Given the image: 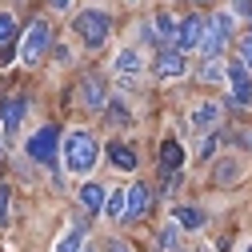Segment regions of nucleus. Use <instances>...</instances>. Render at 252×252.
<instances>
[{
  "label": "nucleus",
  "mask_w": 252,
  "mask_h": 252,
  "mask_svg": "<svg viewBox=\"0 0 252 252\" xmlns=\"http://www.w3.org/2000/svg\"><path fill=\"white\" fill-rule=\"evenodd\" d=\"M64 156H68L72 172H88L92 164H96V156H100V144H96V136H88V132H68Z\"/></svg>",
  "instance_id": "nucleus-1"
},
{
  "label": "nucleus",
  "mask_w": 252,
  "mask_h": 252,
  "mask_svg": "<svg viewBox=\"0 0 252 252\" xmlns=\"http://www.w3.org/2000/svg\"><path fill=\"white\" fill-rule=\"evenodd\" d=\"M48 40H52L48 20H32L28 32H24V40H20V60H24V64H36V60L44 56V48H48Z\"/></svg>",
  "instance_id": "nucleus-2"
},
{
  "label": "nucleus",
  "mask_w": 252,
  "mask_h": 252,
  "mask_svg": "<svg viewBox=\"0 0 252 252\" xmlns=\"http://www.w3.org/2000/svg\"><path fill=\"white\" fill-rule=\"evenodd\" d=\"M108 28H112V20H108L104 12H80V16H76V32H80L84 44H92V48H100V44L108 40Z\"/></svg>",
  "instance_id": "nucleus-3"
},
{
  "label": "nucleus",
  "mask_w": 252,
  "mask_h": 252,
  "mask_svg": "<svg viewBox=\"0 0 252 252\" xmlns=\"http://www.w3.org/2000/svg\"><path fill=\"white\" fill-rule=\"evenodd\" d=\"M56 144H60V128H56V124H48V128H40L36 136H28V160L48 164L52 156H56Z\"/></svg>",
  "instance_id": "nucleus-4"
},
{
  "label": "nucleus",
  "mask_w": 252,
  "mask_h": 252,
  "mask_svg": "<svg viewBox=\"0 0 252 252\" xmlns=\"http://www.w3.org/2000/svg\"><path fill=\"white\" fill-rule=\"evenodd\" d=\"M204 28H208V32H204L200 48H204V56H216L220 48L228 44V36H232V16H212Z\"/></svg>",
  "instance_id": "nucleus-5"
},
{
  "label": "nucleus",
  "mask_w": 252,
  "mask_h": 252,
  "mask_svg": "<svg viewBox=\"0 0 252 252\" xmlns=\"http://www.w3.org/2000/svg\"><path fill=\"white\" fill-rule=\"evenodd\" d=\"M228 84H232V104H248L252 100V80H248V64L244 60H236V64L224 68Z\"/></svg>",
  "instance_id": "nucleus-6"
},
{
  "label": "nucleus",
  "mask_w": 252,
  "mask_h": 252,
  "mask_svg": "<svg viewBox=\"0 0 252 252\" xmlns=\"http://www.w3.org/2000/svg\"><path fill=\"white\" fill-rule=\"evenodd\" d=\"M200 40H204V20H200V16H184V20L176 24V48H180V52L200 48Z\"/></svg>",
  "instance_id": "nucleus-7"
},
{
  "label": "nucleus",
  "mask_w": 252,
  "mask_h": 252,
  "mask_svg": "<svg viewBox=\"0 0 252 252\" xmlns=\"http://www.w3.org/2000/svg\"><path fill=\"white\" fill-rule=\"evenodd\" d=\"M24 108H28V96H24V92H8V96H4V104H0V120H4V128H8V132L20 128Z\"/></svg>",
  "instance_id": "nucleus-8"
},
{
  "label": "nucleus",
  "mask_w": 252,
  "mask_h": 252,
  "mask_svg": "<svg viewBox=\"0 0 252 252\" xmlns=\"http://www.w3.org/2000/svg\"><path fill=\"white\" fill-rule=\"evenodd\" d=\"M108 164H112V168H120V172H132V168H136V152H132L128 144L112 140V144H108Z\"/></svg>",
  "instance_id": "nucleus-9"
},
{
  "label": "nucleus",
  "mask_w": 252,
  "mask_h": 252,
  "mask_svg": "<svg viewBox=\"0 0 252 252\" xmlns=\"http://www.w3.org/2000/svg\"><path fill=\"white\" fill-rule=\"evenodd\" d=\"M80 100L88 104V108H104L108 100H104V84L96 80V76H84L80 80Z\"/></svg>",
  "instance_id": "nucleus-10"
},
{
  "label": "nucleus",
  "mask_w": 252,
  "mask_h": 252,
  "mask_svg": "<svg viewBox=\"0 0 252 252\" xmlns=\"http://www.w3.org/2000/svg\"><path fill=\"white\" fill-rule=\"evenodd\" d=\"M112 68H116L120 76H136V72H140V56H136L132 48H120L116 60H112Z\"/></svg>",
  "instance_id": "nucleus-11"
},
{
  "label": "nucleus",
  "mask_w": 252,
  "mask_h": 252,
  "mask_svg": "<svg viewBox=\"0 0 252 252\" xmlns=\"http://www.w3.org/2000/svg\"><path fill=\"white\" fill-rule=\"evenodd\" d=\"M156 72L160 76H180L184 72V56L180 52H160L156 56Z\"/></svg>",
  "instance_id": "nucleus-12"
},
{
  "label": "nucleus",
  "mask_w": 252,
  "mask_h": 252,
  "mask_svg": "<svg viewBox=\"0 0 252 252\" xmlns=\"http://www.w3.org/2000/svg\"><path fill=\"white\" fill-rule=\"evenodd\" d=\"M180 160H184L180 144H176V140H164V144H160V168H164V172H176Z\"/></svg>",
  "instance_id": "nucleus-13"
},
{
  "label": "nucleus",
  "mask_w": 252,
  "mask_h": 252,
  "mask_svg": "<svg viewBox=\"0 0 252 252\" xmlns=\"http://www.w3.org/2000/svg\"><path fill=\"white\" fill-rule=\"evenodd\" d=\"M80 204H84L88 212H100V208H104V188H100V184H92V180H88V184L80 188Z\"/></svg>",
  "instance_id": "nucleus-14"
},
{
  "label": "nucleus",
  "mask_w": 252,
  "mask_h": 252,
  "mask_svg": "<svg viewBox=\"0 0 252 252\" xmlns=\"http://www.w3.org/2000/svg\"><path fill=\"white\" fill-rule=\"evenodd\" d=\"M144 208H148V188L144 184H132L128 188V220L144 216Z\"/></svg>",
  "instance_id": "nucleus-15"
},
{
  "label": "nucleus",
  "mask_w": 252,
  "mask_h": 252,
  "mask_svg": "<svg viewBox=\"0 0 252 252\" xmlns=\"http://www.w3.org/2000/svg\"><path fill=\"white\" fill-rule=\"evenodd\" d=\"M172 28H176V20H172L168 12H160V16L152 20V32H148V36H152V40H176Z\"/></svg>",
  "instance_id": "nucleus-16"
},
{
  "label": "nucleus",
  "mask_w": 252,
  "mask_h": 252,
  "mask_svg": "<svg viewBox=\"0 0 252 252\" xmlns=\"http://www.w3.org/2000/svg\"><path fill=\"white\" fill-rule=\"evenodd\" d=\"M216 120H220V108H216V104H200V108L192 112V128H212Z\"/></svg>",
  "instance_id": "nucleus-17"
},
{
  "label": "nucleus",
  "mask_w": 252,
  "mask_h": 252,
  "mask_svg": "<svg viewBox=\"0 0 252 252\" xmlns=\"http://www.w3.org/2000/svg\"><path fill=\"white\" fill-rule=\"evenodd\" d=\"M80 244H84V224H72L68 236L56 244V252H80Z\"/></svg>",
  "instance_id": "nucleus-18"
},
{
  "label": "nucleus",
  "mask_w": 252,
  "mask_h": 252,
  "mask_svg": "<svg viewBox=\"0 0 252 252\" xmlns=\"http://www.w3.org/2000/svg\"><path fill=\"white\" fill-rule=\"evenodd\" d=\"M108 216H112V220H124V216H128V192H124V188L108 196Z\"/></svg>",
  "instance_id": "nucleus-19"
},
{
  "label": "nucleus",
  "mask_w": 252,
  "mask_h": 252,
  "mask_svg": "<svg viewBox=\"0 0 252 252\" xmlns=\"http://www.w3.org/2000/svg\"><path fill=\"white\" fill-rule=\"evenodd\" d=\"M176 224L180 228H200L204 216H200V208H176Z\"/></svg>",
  "instance_id": "nucleus-20"
},
{
  "label": "nucleus",
  "mask_w": 252,
  "mask_h": 252,
  "mask_svg": "<svg viewBox=\"0 0 252 252\" xmlns=\"http://www.w3.org/2000/svg\"><path fill=\"white\" fill-rule=\"evenodd\" d=\"M12 36H16V20H12L8 12H0V48H8Z\"/></svg>",
  "instance_id": "nucleus-21"
},
{
  "label": "nucleus",
  "mask_w": 252,
  "mask_h": 252,
  "mask_svg": "<svg viewBox=\"0 0 252 252\" xmlns=\"http://www.w3.org/2000/svg\"><path fill=\"white\" fill-rule=\"evenodd\" d=\"M220 76H224V68H220V64H216V56H208V64L200 68V80H204V84H216Z\"/></svg>",
  "instance_id": "nucleus-22"
},
{
  "label": "nucleus",
  "mask_w": 252,
  "mask_h": 252,
  "mask_svg": "<svg viewBox=\"0 0 252 252\" xmlns=\"http://www.w3.org/2000/svg\"><path fill=\"white\" fill-rule=\"evenodd\" d=\"M176 228H180V224H168V228H164V236H160L164 252H184V248H180V236H176Z\"/></svg>",
  "instance_id": "nucleus-23"
},
{
  "label": "nucleus",
  "mask_w": 252,
  "mask_h": 252,
  "mask_svg": "<svg viewBox=\"0 0 252 252\" xmlns=\"http://www.w3.org/2000/svg\"><path fill=\"white\" fill-rule=\"evenodd\" d=\"M8 196H12V188L0 184V224H8Z\"/></svg>",
  "instance_id": "nucleus-24"
},
{
  "label": "nucleus",
  "mask_w": 252,
  "mask_h": 252,
  "mask_svg": "<svg viewBox=\"0 0 252 252\" xmlns=\"http://www.w3.org/2000/svg\"><path fill=\"white\" fill-rule=\"evenodd\" d=\"M240 60H244V64H252V36L240 40Z\"/></svg>",
  "instance_id": "nucleus-25"
},
{
  "label": "nucleus",
  "mask_w": 252,
  "mask_h": 252,
  "mask_svg": "<svg viewBox=\"0 0 252 252\" xmlns=\"http://www.w3.org/2000/svg\"><path fill=\"white\" fill-rule=\"evenodd\" d=\"M236 12L240 16H252V0H236Z\"/></svg>",
  "instance_id": "nucleus-26"
},
{
  "label": "nucleus",
  "mask_w": 252,
  "mask_h": 252,
  "mask_svg": "<svg viewBox=\"0 0 252 252\" xmlns=\"http://www.w3.org/2000/svg\"><path fill=\"white\" fill-rule=\"evenodd\" d=\"M48 4H52V8H68V0H48Z\"/></svg>",
  "instance_id": "nucleus-27"
},
{
  "label": "nucleus",
  "mask_w": 252,
  "mask_h": 252,
  "mask_svg": "<svg viewBox=\"0 0 252 252\" xmlns=\"http://www.w3.org/2000/svg\"><path fill=\"white\" fill-rule=\"evenodd\" d=\"M112 252H128V248H112Z\"/></svg>",
  "instance_id": "nucleus-28"
},
{
  "label": "nucleus",
  "mask_w": 252,
  "mask_h": 252,
  "mask_svg": "<svg viewBox=\"0 0 252 252\" xmlns=\"http://www.w3.org/2000/svg\"><path fill=\"white\" fill-rule=\"evenodd\" d=\"M0 156H4V152H0Z\"/></svg>",
  "instance_id": "nucleus-29"
},
{
  "label": "nucleus",
  "mask_w": 252,
  "mask_h": 252,
  "mask_svg": "<svg viewBox=\"0 0 252 252\" xmlns=\"http://www.w3.org/2000/svg\"><path fill=\"white\" fill-rule=\"evenodd\" d=\"M248 252H252V248H248Z\"/></svg>",
  "instance_id": "nucleus-30"
}]
</instances>
